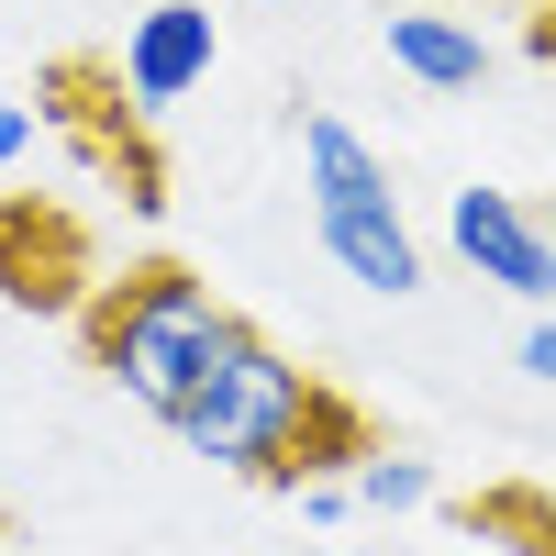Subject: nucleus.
<instances>
[{
	"label": "nucleus",
	"mask_w": 556,
	"mask_h": 556,
	"mask_svg": "<svg viewBox=\"0 0 556 556\" xmlns=\"http://www.w3.org/2000/svg\"><path fill=\"white\" fill-rule=\"evenodd\" d=\"M45 134H67L78 167L101 178V190H123L134 212H167V156L146 146V101L123 89V56H56L45 67V101H34Z\"/></svg>",
	"instance_id": "nucleus-3"
},
{
	"label": "nucleus",
	"mask_w": 556,
	"mask_h": 556,
	"mask_svg": "<svg viewBox=\"0 0 556 556\" xmlns=\"http://www.w3.org/2000/svg\"><path fill=\"white\" fill-rule=\"evenodd\" d=\"M534 56H556V0H545V12H534Z\"/></svg>",
	"instance_id": "nucleus-15"
},
{
	"label": "nucleus",
	"mask_w": 556,
	"mask_h": 556,
	"mask_svg": "<svg viewBox=\"0 0 556 556\" xmlns=\"http://www.w3.org/2000/svg\"><path fill=\"white\" fill-rule=\"evenodd\" d=\"M301 178H312V212H367V201H390V167H379V146H367L345 112H301Z\"/></svg>",
	"instance_id": "nucleus-8"
},
{
	"label": "nucleus",
	"mask_w": 556,
	"mask_h": 556,
	"mask_svg": "<svg viewBox=\"0 0 556 556\" xmlns=\"http://www.w3.org/2000/svg\"><path fill=\"white\" fill-rule=\"evenodd\" d=\"M290 501H301V513H312V523H345V513H356V479H301Z\"/></svg>",
	"instance_id": "nucleus-12"
},
{
	"label": "nucleus",
	"mask_w": 556,
	"mask_h": 556,
	"mask_svg": "<svg viewBox=\"0 0 556 556\" xmlns=\"http://www.w3.org/2000/svg\"><path fill=\"white\" fill-rule=\"evenodd\" d=\"M312 235H323V256H334L356 290H424V245H412V223H401V201H367V212H312Z\"/></svg>",
	"instance_id": "nucleus-7"
},
{
	"label": "nucleus",
	"mask_w": 556,
	"mask_h": 556,
	"mask_svg": "<svg viewBox=\"0 0 556 556\" xmlns=\"http://www.w3.org/2000/svg\"><path fill=\"white\" fill-rule=\"evenodd\" d=\"M167 434L190 445V456H212V468L256 479V490L356 479L367 456H379V424H367L356 401H334L312 367H290L256 323H235V345L212 356V379L190 390V412H178Z\"/></svg>",
	"instance_id": "nucleus-1"
},
{
	"label": "nucleus",
	"mask_w": 556,
	"mask_h": 556,
	"mask_svg": "<svg viewBox=\"0 0 556 556\" xmlns=\"http://www.w3.org/2000/svg\"><path fill=\"white\" fill-rule=\"evenodd\" d=\"M235 301H212V278L201 267H178V256H146V267H123L89 290L78 312V345L89 367L134 401V412H156V424H178L190 412V390L212 379V356L235 345Z\"/></svg>",
	"instance_id": "nucleus-2"
},
{
	"label": "nucleus",
	"mask_w": 556,
	"mask_h": 556,
	"mask_svg": "<svg viewBox=\"0 0 556 556\" xmlns=\"http://www.w3.org/2000/svg\"><path fill=\"white\" fill-rule=\"evenodd\" d=\"M445 235H456V256H468L490 290L556 301V223H534L513 190H456V201H445Z\"/></svg>",
	"instance_id": "nucleus-5"
},
{
	"label": "nucleus",
	"mask_w": 556,
	"mask_h": 556,
	"mask_svg": "<svg viewBox=\"0 0 556 556\" xmlns=\"http://www.w3.org/2000/svg\"><path fill=\"white\" fill-rule=\"evenodd\" d=\"M89 290H101V267H89V235L56 212V201H34L12 190L0 201V301L12 312H89Z\"/></svg>",
	"instance_id": "nucleus-4"
},
{
	"label": "nucleus",
	"mask_w": 556,
	"mask_h": 556,
	"mask_svg": "<svg viewBox=\"0 0 556 556\" xmlns=\"http://www.w3.org/2000/svg\"><path fill=\"white\" fill-rule=\"evenodd\" d=\"M356 501H367V513H424V501H434V468H424V456H367V468H356Z\"/></svg>",
	"instance_id": "nucleus-10"
},
{
	"label": "nucleus",
	"mask_w": 556,
	"mask_h": 556,
	"mask_svg": "<svg viewBox=\"0 0 556 556\" xmlns=\"http://www.w3.org/2000/svg\"><path fill=\"white\" fill-rule=\"evenodd\" d=\"M23 146H34V112H12V101H0V167H12Z\"/></svg>",
	"instance_id": "nucleus-14"
},
{
	"label": "nucleus",
	"mask_w": 556,
	"mask_h": 556,
	"mask_svg": "<svg viewBox=\"0 0 556 556\" xmlns=\"http://www.w3.org/2000/svg\"><path fill=\"white\" fill-rule=\"evenodd\" d=\"M468 523H501V534H534L523 556H556V513L534 490H490V501H468Z\"/></svg>",
	"instance_id": "nucleus-11"
},
{
	"label": "nucleus",
	"mask_w": 556,
	"mask_h": 556,
	"mask_svg": "<svg viewBox=\"0 0 556 556\" xmlns=\"http://www.w3.org/2000/svg\"><path fill=\"white\" fill-rule=\"evenodd\" d=\"M390 67L424 78V89H479L490 78V45L456 12H390Z\"/></svg>",
	"instance_id": "nucleus-9"
},
{
	"label": "nucleus",
	"mask_w": 556,
	"mask_h": 556,
	"mask_svg": "<svg viewBox=\"0 0 556 556\" xmlns=\"http://www.w3.org/2000/svg\"><path fill=\"white\" fill-rule=\"evenodd\" d=\"M212 56H223V34H212L201 0H156V12H134V34H123V89L146 112H178L212 78Z\"/></svg>",
	"instance_id": "nucleus-6"
},
{
	"label": "nucleus",
	"mask_w": 556,
	"mask_h": 556,
	"mask_svg": "<svg viewBox=\"0 0 556 556\" xmlns=\"http://www.w3.org/2000/svg\"><path fill=\"white\" fill-rule=\"evenodd\" d=\"M523 367H534V379H556V312H545L534 334H523Z\"/></svg>",
	"instance_id": "nucleus-13"
}]
</instances>
